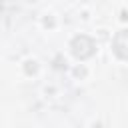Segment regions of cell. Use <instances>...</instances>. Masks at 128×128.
<instances>
[{
    "instance_id": "2",
    "label": "cell",
    "mask_w": 128,
    "mask_h": 128,
    "mask_svg": "<svg viewBox=\"0 0 128 128\" xmlns=\"http://www.w3.org/2000/svg\"><path fill=\"white\" fill-rule=\"evenodd\" d=\"M112 48H114V52H116L118 58L128 60V30H120V32L114 36Z\"/></svg>"
},
{
    "instance_id": "1",
    "label": "cell",
    "mask_w": 128,
    "mask_h": 128,
    "mask_svg": "<svg viewBox=\"0 0 128 128\" xmlns=\"http://www.w3.org/2000/svg\"><path fill=\"white\" fill-rule=\"evenodd\" d=\"M70 48H72V54L76 56V58H80V60H86V58H90L92 54H94V40L92 38H88V36H76L74 40H72V44H70Z\"/></svg>"
}]
</instances>
